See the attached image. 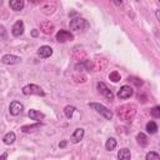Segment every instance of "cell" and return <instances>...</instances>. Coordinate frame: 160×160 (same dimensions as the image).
I'll return each instance as SVG.
<instances>
[{"instance_id":"34","label":"cell","mask_w":160,"mask_h":160,"mask_svg":"<svg viewBox=\"0 0 160 160\" xmlns=\"http://www.w3.org/2000/svg\"><path fill=\"white\" fill-rule=\"evenodd\" d=\"M31 35H32V36H38V31H36V30H32V31H31Z\"/></svg>"},{"instance_id":"30","label":"cell","mask_w":160,"mask_h":160,"mask_svg":"<svg viewBox=\"0 0 160 160\" xmlns=\"http://www.w3.org/2000/svg\"><path fill=\"white\" fill-rule=\"evenodd\" d=\"M151 115L155 118V119H158V118H160V106H154L152 109H151Z\"/></svg>"},{"instance_id":"28","label":"cell","mask_w":160,"mask_h":160,"mask_svg":"<svg viewBox=\"0 0 160 160\" xmlns=\"http://www.w3.org/2000/svg\"><path fill=\"white\" fill-rule=\"evenodd\" d=\"M146 160H160V156L155 151H150L146 154Z\"/></svg>"},{"instance_id":"32","label":"cell","mask_w":160,"mask_h":160,"mask_svg":"<svg viewBox=\"0 0 160 160\" xmlns=\"http://www.w3.org/2000/svg\"><path fill=\"white\" fill-rule=\"evenodd\" d=\"M6 158H8V154H6V152H4V154L0 156V160H6Z\"/></svg>"},{"instance_id":"9","label":"cell","mask_w":160,"mask_h":160,"mask_svg":"<svg viewBox=\"0 0 160 160\" xmlns=\"http://www.w3.org/2000/svg\"><path fill=\"white\" fill-rule=\"evenodd\" d=\"M132 94H134L132 88L129 86V85H124V86H121L120 90L118 91V98H119V99H128V98L132 96Z\"/></svg>"},{"instance_id":"7","label":"cell","mask_w":160,"mask_h":160,"mask_svg":"<svg viewBox=\"0 0 160 160\" xmlns=\"http://www.w3.org/2000/svg\"><path fill=\"white\" fill-rule=\"evenodd\" d=\"M98 90H99V92H100L104 98H106L109 101L114 99V94H112V91L106 86L105 82H99V84H98Z\"/></svg>"},{"instance_id":"26","label":"cell","mask_w":160,"mask_h":160,"mask_svg":"<svg viewBox=\"0 0 160 160\" xmlns=\"http://www.w3.org/2000/svg\"><path fill=\"white\" fill-rule=\"evenodd\" d=\"M74 111H75V108H74V106H71V105H68V106H65V109H64L65 116H66L68 119H70V118L72 116Z\"/></svg>"},{"instance_id":"5","label":"cell","mask_w":160,"mask_h":160,"mask_svg":"<svg viewBox=\"0 0 160 160\" xmlns=\"http://www.w3.org/2000/svg\"><path fill=\"white\" fill-rule=\"evenodd\" d=\"M90 106L94 110H96V112H99L100 115H102L106 120H111L112 119V111L109 110L106 106H104L101 104H98V102H90Z\"/></svg>"},{"instance_id":"12","label":"cell","mask_w":160,"mask_h":160,"mask_svg":"<svg viewBox=\"0 0 160 160\" xmlns=\"http://www.w3.org/2000/svg\"><path fill=\"white\" fill-rule=\"evenodd\" d=\"M40 10H41L42 14L50 15V14H52V12L56 10V4H55V2H44V4L40 6Z\"/></svg>"},{"instance_id":"23","label":"cell","mask_w":160,"mask_h":160,"mask_svg":"<svg viewBox=\"0 0 160 160\" xmlns=\"http://www.w3.org/2000/svg\"><path fill=\"white\" fill-rule=\"evenodd\" d=\"M146 131H148L149 134H155V132L158 131V125H156V122H155V121L148 122V124H146Z\"/></svg>"},{"instance_id":"29","label":"cell","mask_w":160,"mask_h":160,"mask_svg":"<svg viewBox=\"0 0 160 160\" xmlns=\"http://www.w3.org/2000/svg\"><path fill=\"white\" fill-rule=\"evenodd\" d=\"M128 80H129L130 82L135 84L136 86H141V85H142V80H141V79H139V78H134V76H130Z\"/></svg>"},{"instance_id":"6","label":"cell","mask_w":160,"mask_h":160,"mask_svg":"<svg viewBox=\"0 0 160 160\" xmlns=\"http://www.w3.org/2000/svg\"><path fill=\"white\" fill-rule=\"evenodd\" d=\"M71 56H72L74 60H76V61H79V62H84V61L86 60V58H88V54H86V51H85L84 49L75 48V49L72 50V52H71Z\"/></svg>"},{"instance_id":"19","label":"cell","mask_w":160,"mask_h":160,"mask_svg":"<svg viewBox=\"0 0 160 160\" xmlns=\"http://www.w3.org/2000/svg\"><path fill=\"white\" fill-rule=\"evenodd\" d=\"M9 5H10V8H11L12 10L19 11V10H21V9L24 8L25 2H24L22 0H11V1L9 2Z\"/></svg>"},{"instance_id":"13","label":"cell","mask_w":160,"mask_h":160,"mask_svg":"<svg viewBox=\"0 0 160 160\" xmlns=\"http://www.w3.org/2000/svg\"><path fill=\"white\" fill-rule=\"evenodd\" d=\"M11 32H12L14 36H20V35H22V32H24V22H22V20H18V21L12 25Z\"/></svg>"},{"instance_id":"24","label":"cell","mask_w":160,"mask_h":160,"mask_svg":"<svg viewBox=\"0 0 160 160\" xmlns=\"http://www.w3.org/2000/svg\"><path fill=\"white\" fill-rule=\"evenodd\" d=\"M41 126V124H35V125H25L21 128V131L22 132H30V131H34L36 129H39Z\"/></svg>"},{"instance_id":"17","label":"cell","mask_w":160,"mask_h":160,"mask_svg":"<svg viewBox=\"0 0 160 160\" xmlns=\"http://www.w3.org/2000/svg\"><path fill=\"white\" fill-rule=\"evenodd\" d=\"M29 118H30L31 120H35V121H40V120H42V119L45 118V115H44L42 112L38 111V110L30 109V110H29Z\"/></svg>"},{"instance_id":"11","label":"cell","mask_w":160,"mask_h":160,"mask_svg":"<svg viewBox=\"0 0 160 160\" xmlns=\"http://www.w3.org/2000/svg\"><path fill=\"white\" fill-rule=\"evenodd\" d=\"M22 110H24V106H22V104L19 102V101H12V102L10 104V106H9V111H10V114L14 115V116L21 114Z\"/></svg>"},{"instance_id":"3","label":"cell","mask_w":160,"mask_h":160,"mask_svg":"<svg viewBox=\"0 0 160 160\" xmlns=\"http://www.w3.org/2000/svg\"><path fill=\"white\" fill-rule=\"evenodd\" d=\"M89 28V22L82 18H76L70 21V29L74 31H84Z\"/></svg>"},{"instance_id":"22","label":"cell","mask_w":160,"mask_h":160,"mask_svg":"<svg viewBox=\"0 0 160 160\" xmlns=\"http://www.w3.org/2000/svg\"><path fill=\"white\" fill-rule=\"evenodd\" d=\"M105 148H106V150H109V151L114 150V149L116 148V140H115L114 138H109V139L106 140V142H105Z\"/></svg>"},{"instance_id":"14","label":"cell","mask_w":160,"mask_h":160,"mask_svg":"<svg viewBox=\"0 0 160 160\" xmlns=\"http://www.w3.org/2000/svg\"><path fill=\"white\" fill-rule=\"evenodd\" d=\"M82 138H84V129L78 128V129L72 132V135H71L70 140H71V142H72V144H78L80 140H82Z\"/></svg>"},{"instance_id":"16","label":"cell","mask_w":160,"mask_h":160,"mask_svg":"<svg viewBox=\"0 0 160 160\" xmlns=\"http://www.w3.org/2000/svg\"><path fill=\"white\" fill-rule=\"evenodd\" d=\"M40 30L44 34H51L54 30V24L50 21H42V22H40Z\"/></svg>"},{"instance_id":"25","label":"cell","mask_w":160,"mask_h":160,"mask_svg":"<svg viewBox=\"0 0 160 160\" xmlns=\"http://www.w3.org/2000/svg\"><path fill=\"white\" fill-rule=\"evenodd\" d=\"M72 80L75 82H85L86 81V76L84 74H74L72 75Z\"/></svg>"},{"instance_id":"21","label":"cell","mask_w":160,"mask_h":160,"mask_svg":"<svg viewBox=\"0 0 160 160\" xmlns=\"http://www.w3.org/2000/svg\"><path fill=\"white\" fill-rule=\"evenodd\" d=\"M136 140H138V144H139L140 146H146V145H148V138H146V135L142 134V132L138 134Z\"/></svg>"},{"instance_id":"27","label":"cell","mask_w":160,"mask_h":160,"mask_svg":"<svg viewBox=\"0 0 160 160\" xmlns=\"http://www.w3.org/2000/svg\"><path fill=\"white\" fill-rule=\"evenodd\" d=\"M109 79L112 82H118V81H120V74L118 71H111L110 75H109Z\"/></svg>"},{"instance_id":"4","label":"cell","mask_w":160,"mask_h":160,"mask_svg":"<svg viewBox=\"0 0 160 160\" xmlns=\"http://www.w3.org/2000/svg\"><path fill=\"white\" fill-rule=\"evenodd\" d=\"M22 94L24 95H38V96H45V92L44 90L35 85V84H29V85H25L22 88Z\"/></svg>"},{"instance_id":"20","label":"cell","mask_w":160,"mask_h":160,"mask_svg":"<svg viewBox=\"0 0 160 160\" xmlns=\"http://www.w3.org/2000/svg\"><path fill=\"white\" fill-rule=\"evenodd\" d=\"M15 139H16V136H15V132L10 131V132L5 134V136L2 138V141H4L6 145H10V144H12V142L15 141Z\"/></svg>"},{"instance_id":"33","label":"cell","mask_w":160,"mask_h":160,"mask_svg":"<svg viewBox=\"0 0 160 160\" xmlns=\"http://www.w3.org/2000/svg\"><path fill=\"white\" fill-rule=\"evenodd\" d=\"M66 146V141H61L60 142V148H65Z\"/></svg>"},{"instance_id":"10","label":"cell","mask_w":160,"mask_h":160,"mask_svg":"<svg viewBox=\"0 0 160 160\" xmlns=\"http://www.w3.org/2000/svg\"><path fill=\"white\" fill-rule=\"evenodd\" d=\"M21 61V58L16 56V55H11V54H6L1 58V62L5 65H14V64H19Z\"/></svg>"},{"instance_id":"35","label":"cell","mask_w":160,"mask_h":160,"mask_svg":"<svg viewBox=\"0 0 160 160\" xmlns=\"http://www.w3.org/2000/svg\"><path fill=\"white\" fill-rule=\"evenodd\" d=\"M156 18H158V19H160V15H159V10L156 11Z\"/></svg>"},{"instance_id":"15","label":"cell","mask_w":160,"mask_h":160,"mask_svg":"<svg viewBox=\"0 0 160 160\" xmlns=\"http://www.w3.org/2000/svg\"><path fill=\"white\" fill-rule=\"evenodd\" d=\"M52 54V49L50 48V46H46V45H44V46H40L39 48V50H38V55L40 56V58H49L50 55Z\"/></svg>"},{"instance_id":"18","label":"cell","mask_w":160,"mask_h":160,"mask_svg":"<svg viewBox=\"0 0 160 160\" xmlns=\"http://www.w3.org/2000/svg\"><path fill=\"white\" fill-rule=\"evenodd\" d=\"M118 159L119 160H130L131 159V154H130V150L124 148V149H120L119 152H118Z\"/></svg>"},{"instance_id":"2","label":"cell","mask_w":160,"mask_h":160,"mask_svg":"<svg viewBox=\"0 0 160 160\" xmlns=\"http://www.w3.org/2000/svg\"><path fill=\"white\" fill-rule=\"evenodd\" d=\"M108 66V60L104 58H96L92 60H85L84 61V68L91 71H101Z\"/></svg>"},{"instance_id":"8","label":"cell","mask_w":160,"mask_h":160,"mask_svg":"<svg viewBox=\"0 0 160 160\" xmlns=\"http://www.w3.org/2000/svg\"><path fill=\"white\" fill-rule=\"evenodd\" d=\"M56 40L59 42H66V41H71L74 40V35L70 31L66 30H59L56 32Z\"/></svg>"},{"instance_id":"1","label":"cell","mask_w":160,"mask_h":160,"mask_svg":"<svg viewBox=\"0 0 160 160\" xmlns=\"http://www.w3.org/2000/svg\"><path fill=\"white\" fill-rule=\"evenodd\" d=\"M118 116L124 121H131L136 115V105L135 104H124L116 109Z\"/></svg>"},{"instance_id":"31","label":"cell","mask_w":160,"mask_h":160,"mask_svg":"<svg viewBox=\"0 0 160 160\" xmlns=\"http://www.w3.org/2000/svg\"><path fill=\"white\" fill-rule=\"evenodd\" d=\"M0 38L1 39H5L6 38V30H5V28L2 25H0Z\"/></svg>"}]
</instances>
